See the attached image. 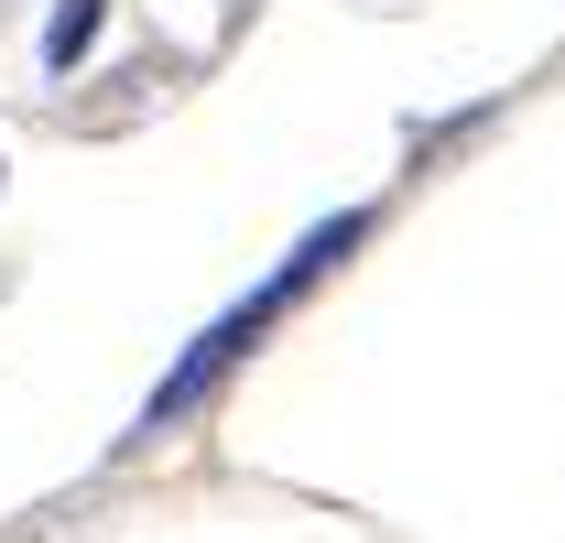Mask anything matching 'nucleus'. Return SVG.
<instances>
[{
  "label": "nucleus",
  "mask_w": 565,
  "mask_h": 543,
  "mask_svg": "<svg viewBox=\"0 0 565 543\" xmlns=\"http://www.w3.org/2000/svg\"><path fill=\"white\" fill-rule=\"evenodd\" d=\"M359 239H370V217H359V206H349V217H327V228H305V239H294V251L273 262V283H250V294H239V305L217 316L207 338H196L185 359H174V370H163V392L141 403V435H163V424H185V413L207 403L217 381H228V370H239L250 348L273 338V327L294 316V305H305V294H316V272H327V262H349Z\"/></svg>",
  "instance_id": "nucleus-1"
},
{
  "label": "nucleus",
  "mask_w": 565,
  "mask_h": 543,
  "mask_svg": "<svg viewBox=\"0 0 565 543\" xmlns=\"http://www.w3.org/2000/svg\"><path fill=\"white\" fill-rule=\"evenodd\" d=\"M98 22H109V0H55V22H44V66L66 76L87 44H98Z\"/></svg>",
  "instance_id": "nucleus-2"
}]
</instances>
